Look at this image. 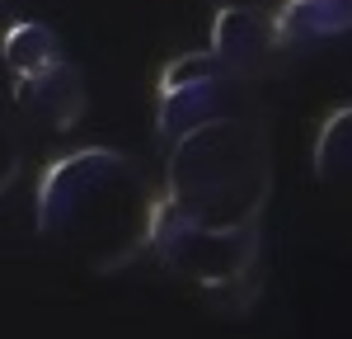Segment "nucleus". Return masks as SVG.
I'll list each match as a JSON object with an SVG mask.
<instances>
[{
	"label": "nucleus",
	"instance_id": "nucleus-1",
	"mask_svg": "<svg viewBox=\"0 0 352 339\" xmlns=\"http://www.w3.org/2000/svg\"><path fill=\"white\" fill-rule=\"evenodd\" d=\"M164 194L127 151L80 146L38 179V236L89 274H118L151 250Z\"/></svg>",
	"mask_w": 352,
	"mask_h": 339
},
{
	"label": "nucleus",
	"instance_id": "nucleus-2",
	"mask_svg": "<svg viewBox=\"0 0 352 339\" xmlns=\"http://www.w3.org/2000/svg\"><path fill=\"white\" fill-rule=\"evenodd\" d=\"M164 207L202 226L258 222L272 198V151L263 118H221L169 141Z\"/></svg>",
	"mask_w": 352,
	"mask_h": 339
},
{
	"label": "nucleus",
	"instance_id": "nucleus-3",
	"mask_svg": "<svg viewBox=\"0 0 352 339\" xmlns=\"http://www.w3.org/2000/svg\"><path fill=\"white\" fill-rule=\"evenodd\" d=\"M151 250L160 254V264L174 278L202 287L221 311H244L258 297V278H263L258 222L202 226V222L179 217L174 207H160Z\"/></svg>",
	"mask_w": 352,
	"mask_h": 339
},
{
	"label": "nucleus",
	"instance_id": "nucleus-4",
	"mask_svg": "<svg viewBox=\"0 0 352 339\" xmlns=\"http://www.w3.org/2000/svg\"><path fill=\"white\" fill-rule=\"evenodd\" d=\"M10 71V104L33 132H71L85 118V76L47 24H14L0 43Z\"/></svg>",
	"mask_w": 352,
	"mask_h": 339
},
{
	"label": "nucleus",
	"instance_id": "nucleus-5",
	"mask_svg": "<svg viewBox=\"0 0 352 339\" xmlns=\"http://www.w3.org/2000/svg\"><path fill=\"white\" fill-rule=\"evenodd\" d=\"M221 118H258L254 85L235 76L212 48L207 52H184L164 66L160 90H155V132L169 146L202 123Z\"/></svg>",
	"mask_w": 352,
	"mask_h": 339
},
{
	"label": "nucleus",
	"instance_id": "nucleus-6",
	"mask_svg": "<svg viewBox=\"0 0 352 339\" xmlns=\"http://www.w3.org/2000/svg\"><path fill=\"white\" fill-rule=\"evenodd\" d=\"M212 52L249 85L277 76L292 56L272 10H258V5H221L212 19Z\"/></svg>",
	"mask_w": 352,
	"mask_h": 339
},
{
	"label": "nucleus",
	"instance_id": "nucleus-7",
	"mask_svg": "<svg viewBox=\"0 0 352 339\" xmlns=\"http://www.w3.org/2000/svg\"><path fill=\"white\" fill-rule=\"evenodd\" d=\"M272 19H277L287 52H310V48L338 43L348 33L352 0H282L272 10Z\"/></svg>",
	"mask_w": 352,
	"mask_h": 339
},
{
	"label": "nucleus",
	"instance_id": "nucleus-8",
	"mask_svg": "<svg viewBox=\"0 0 352 339\" xmlns=\"http://www.w3.org/2000/svg\"><path fill=\"white\" fill-rule=\"evenodd\" d=\"M352 113L348 109H333L320 127V141H315V174L329 179V184H343L348 174V151H352Z\"/></svg>",
	"mask_w": 352,
	"mask_h": 339
},
{
	"label": "nucleus",
	"instance_id": "nucleus-9",
	"mask_svg": "<svg viewBox=\"0 0 352 339\" xmlns=\"http://www.w3.org/2000/svg\"><path fill=\"white\" fill-rule=\"evenodd\" d=\"M19 170H24V137H19V127L0 113V194L19 179Z\"/></svg>",
	"mask_w": 352,
	"mask_h": 339
},
{
	"label": "nucleus",
	"instance_id": "nucleus-10",
	"mask_svg": "<svg viewBox=\"0 0 352 339\" xmlns=\"http://www.w3.org/2000/svg\"><path fill=\"white\" fill-rule=\"evenodd\" d=\"M226 5H258V10H277L282 0H226Z\"/></svg>",
	"mask_w": 352,
	"mask_h": 339
}]
</instances>
